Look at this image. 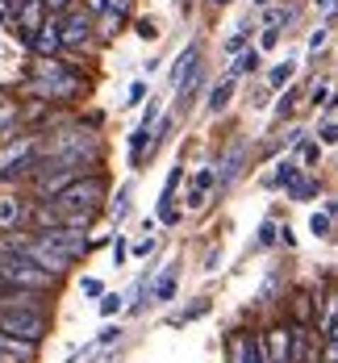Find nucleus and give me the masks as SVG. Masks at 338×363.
Segmentation results:
<instances>
[{"mask_svg":"<svg viewBox=\"0 0 338 363\" xmlns=\"http://www.w3.org/2000/svg\"><path fill=\"white\" fill-rule=\"evenodd\" d=\"M88 92V75L72 63V55H59V59H34L30 75L21 84V96L26 101H46V105H75L79 96Z\"/></svg>","mask_w":338,"mask_h":363,"instance_id":"nucleus-1","label":"nucleus"},{"mask_svg":"<svg viewBox=\"0 0 338 363\" xmlns=\"http://www.w3.org/2000/svg\"><path fill=\"white\" fill-rule=\"evenodd\" d=\"M46 155V134L42 130H21L13 143L0 146V188L30 184L38 176V163Z\"/></svg>","mask_w":338,"mask_h":363,"instance_id":"nucleus-2","label":"nucleus"},{"mask_svg":"<svg viewBox=\"0 0 338 363\" xmlns=\"http://www.w3.org/2000/svg\"><path fill=\"white\" fill-rule=\"evenodd\" d=\"M105 192H109L105 172H92V176H79V180L67 184V188L55 196V205H59L63 213H88V218H101V209H105Z\"/></svg>","mask_w":338,"mask_h":363,"instance_id":"nucleus-3","label":"nucleus"},{"mask_svg":"<svg viewBox=\"0 0 338 363\" xmlns=\"http://www.w3.org/2000/svg\"><path fill=\"white\" fill-rule=\"evenodd\" d=\"M46 17H50L46 0H4V4H0V26L17 38L26 50H30L34 34L46 26Z\"/></svg>","mask_w":338,"mask_h":363,"instance_id":"nucleus-4","label":"nucleus"},{"mask_svg":"<svg viewBox=\"0 0 338 363\" xmlns=\"http://www.w3.org/2000/svg\"><path fill=\"white\" fill-rule=\"evenodd\" d=\"M0 330L17 334V338H30L42 347V338L50 334V313L46 309H17V313H0Z\"/></svg>","mask_w":338,"mask_h":363,"instance_id":"nucleus-5","label":"nucleus"},{"mask_svg":"<svg viewBox=\"0 0 338 363\" xmlns=\"http://www.w3.org/2000/svg\"><path fill=\"white\" fill-rule=\"evenodd\" d=\"M34 205L17 192H0V234H17V230H34Z\"/></svg>","mask_w":338,"mask_h":363,"instance_id":"nucleus-6","label":"nucleus"},{"mask_svg":"<svg viewBox=\"0 0 338 363\" xmlns=\"http://www.w3.org/2000/svg\"><path fill=\"white\" fill-rule=\"evenodd\" d=\"M63 42H67V50H88L96 42V17L84 4L63 17Z\"/></svg>","mask_w":338,"mask_h":363,"instance_id":"nucleus-7","label":"nucleus"},{"mask_svg":"<svg viewBox=\"0 0 338 363\" xmlns=\"http://www.w3.org/2000/svg\"><path fill=\"white\" fill-rule=\"evenodd\" d=\"M30 55L34 59H59V55H67V42H63V17H46V26L34 34L30 42Z\"/></svg>","mask_w":338,"mask_h":363,"instance_id":"nucleus-8","label":"nucleus"},{"mask_svg":"<svg viewBox=\"0 0 338 363\" xmlns=\"http://www.w3.org/2000/svg\"><path fill=\"white\" fill-rule=\"evenodd\" d=\"M21 109H26V101H21V92L13 96L9 88H0V146L13 143L21 130H26V117H21Z\"/></svg>","mask_w":338,"mask_h":363,"instance_id":"nucleus-9","label":"nucleus"},{"mask_svg":"<svg viewBox=\"0 0 338 363\" xmlns=\"http://www.w3.org/2000/svg\"><path fill=\"white\" fill-rule=\"evenodd\" d=\"M263 334V351H267V363H288L293 359V322H276V326L259 330Z\"/></svg>","mask_w":338,"mask_h":363,"instance_id":"nucleus-10","label":"nucleus"},{"mask_svg":"<svg viewBox=\"0 0 338 363\" xmlns=\"http://www.w3.org/2000/svg\"><path fill=\"white\" fill-rule=\"evenodd\" d=\"M288 322L293 326H317V289H297L288 296Z\"/></svg>","mask_w":338,"mask_h":363,"instance_id":"nucleus-11","label":"nucleus"},{"mask_svg":"<svg viewBox=\"0 0 338 363\" xmlns=\"http://www.w3.org/2000/svg\"><path fill=\"white\" fill-rule=\"evenodd\" d=\"M334 326H338V289H322L317 284V326L313 330L326 338Z\"/></svg>","mask_w":338,"mask_h":363,"instance_id":"nucleus-12","label":"nucleus"},{"mask_svg":"<svg viewBox=\"0 0 338 363\" xmlns=\"http://www.w3.org/2000/svg\"><path fill=\"white\" fill-rule=\"evenodd\" d=\"M130 13H134V0H125V4L113 9V13H101V17H96V42H113L117 30L130 21Z\"/></svg>","mask_w":338,"mask_h":363,"instance_id":"nucleus-13","label":"nucleus"},{"mask_svg":"<svg viewBox=\"0 0 338 363\" xmlns=\"http://www.w3.org/2000/svg\"><path fill=\"white\" fill-rule=\"evenodd\" d=\"M0 351H4V355H13L17 363H34L38 359V342L17 338V334H9V330H0Z\"/></svg>","mask_w":338,"mask_h":363,"instance_id":"nucleus-14","label":"nucleus"},{"mask_svg":"<svg viewBox=\"0 0 338 363\" xmlns=\"http://www.w3.org/2000/svg\"><path fill=\"white\" fill-rule=\"evenodd\" d=\"M147 155H154V130L138 125V130L130 134V167H142Z\"/></svg>","mask_w":338,"mask_h":363,"instance_id":"nucleus-15","label":"nucleus"},{"mask_svg":"<svg viewBox=\"0 0 338 363\" xmlns=\"http://www.w3.org/2000/svg\"><path fill=\"white\" fill-rule=\"evenodd\" d=\"M234 88H238V75L225 72L213 88H209V113H225L230 109V101H234Z\"/></svg>","mask_w":338,"mask_h":363,"instance_id":"nucleus-16","label":"nucleus"},{"mask_svg":"<svg viewBox=\"0 0 338 363\" xmlns=\"http://www.w3.org/2000/svg\"><path fill=\"white\" fill-rule=\"evenodd\" d=\"M242 163H247V150H242V146H230V155L222 159V172H218V192H225L230 184L238 180Z\"/></svg>","mask_w":338,"mask_h":363,"instance_id":"nucleus-17","label":"nucleus"},{"mask_svg":"<svg viewBox=\"0 0 338 363\" xmlns=\"http://www.w3.org/2000/svg\"><path fill=\"white\" fill-rule=\"evenodd\" d=\"M196 67H201V46H196V42H188L184 50H180V59H176V67H171V84H184Z\"/></svg>","mask_w":338,"mask_h":363,"instance_id":"nucleus-18","label":"nucleus"},{"mask_svg":"<svg viewBox=\"0 0 338 363\" xmlns=\"http://www.w3.org/2000/svg\"><path fill=\"white\" fill-rule=\"evenodd\" d=\"M297 180H300V163L297 159H280L276 172L267 176V188H293Z\"/></svg>","mask_w":338,"mask_h":363,"instance_id":"nucleus-19","label":"nucleus"},{"mask_svg":"<svg viewBox=\"0 0 338 363\" xmlns=\"http://www.w3.org/2000/svg\"><path fill=\"white\" fill-rule=\"evenodd\" d=\"M259 67H263V50H259V46H247L242 55H234V67H230V75H238V79H242V75H255Z\"/></svg>","mask_w":338,"mask_h":363,"instance_id":"nucleus-20","label":"nucleus"},{"mask_svg":"<svg viewBox=\"0 0 338 363\" xmlns=\"http://www.w3.org/2000/svg\"><path fill=\"white\" fill-rule=\"evenodd\" d=\"M293 75H297V63H293V59H284V63H276V67L267 72V88H276V92H280V88H288V84H293Z\"/></svg>","mask_w":338,"mask_h":363,"instance_id":"nucleus-21","label":"nucleus"},{"mask_svg":"<svg viewBox=\"0 0 338 363\" xmlns=\"http://www.w3.org/2000/svg\"><path fill=\"white\" fill-rule=\"evenodd\" d=\"M293 17H297V9H293V4H280V9H267V13H263V30H284V26H288Z\"/></svg>","mask_w":338,"mask_h":363,"instance_id":"nucleus-22","label":"nucleus"},{"mask_svg":"<svg viewBox=\"0 0 338 363\" xmlns=\"http://www.w3.org/2000/svg\"><path fill=\"white\" fill-rule=\"evenodd\" d=\"M247 46H251V21H242L234 34L225 38V55H242Z\"/></svg>","mask_w":338,"mask_h":363,"instance_id":"nucleus-23","label":"nucleus"},{"mask_svg":"<svg viewBox=\"0 0 338 363\" xmlns=\"http://www.w3.org/2000/svg\"><path fill=\"white\" fill-rule=\"evenodd\" d=\"M171 296H176V272H163L150 284V301H171Z\"/></svg>","mask_w":338,"mask_h":363,"instance_id":"nucleus-24","label":"nucleus"},{"mask_svg":"<svg viewBox=\"0 0 338 363\" xmlns=\"http://www.w3.org/2000/svg\"><path fill=\"white\" fill-rule=\"evenodd\" d=\"M209 313V296H196V305H188L184 313H176L171 318V326H184V322H196V318H205Z\"/></svg>","mask_w":338,"mask_h":363,"instance_id":"nucleus-25","label":"nucleus"},{"mask_svg":"<svg viewBox=\"0 0 338 363\" xmlns=\"http://www.w3.org/2000/svg\"><path fill=\"white\" fill-rule=\"evenodd\" d=\"M130 192H134L130 184H121V188H117V201L109 205V218H113V221H121L125 213H130Z\"/></svg>","mask_w":338,"mask_h":363,"instance_id":"nucleus-26","label":"nucleus"},{"mask_svg":"<svg viewBox=\"0 0 338 363\" xmlns=\"http://www.w3.org/2000/svg\"><path fill=\"white\" fill-rule=\"evenodd\" d=\"M317 188H322L317 180H309V176H300V180L293 184V188H288V196H293V201H309V196H317Z\"/></svg>","mask_w":338,"mask_h":363,"instance_id":"nucleus-27","label":"nucleus"},{"mask_svg":"<svg viewBox=\"0 0 338 363\" xmlns=\"http://www.w3.org/2000/svg\"><path fill=\"white\" fill-rule=\"evenodd\" d=\"M159 221H163V225H176V221H180V205H176V196H159Z\"/></svg>","mask_w":338,"mask_h":363,"instance_id":"nucleus-28","label":"nucleus"},{"mask_svg":"<svg viewBox=\"0 0 338 363\" xmlns=\"http://www.w3.org/2000/svg\"><path fill=\"white\" fill-rule=\"evenodd\" d=\"M271 242H280V225H276V221H263V225H259V238H255V251H267Z\"/></svg>","mask_w":338,"mask_h":363,"instance_id":"nucleus-29","label":"nucleus"},{"mask_svg":"<svg viewBox=\"0 0 338 363\" xmlns=\"http://www.w3.org/2000/svg\"><path fill=\"white\" fill-rule=\"evenodd\" d=\"M121 309H125V296L121 292H105L101 296V318H117Z\"/></svg>","mask_w":338,"mask_h":363,"instance_id":"nucleus-30","label":"nucleus"},{"mask_svg":"<svg viewBox=\"0 0 338 363\" xmlns=\"http://www.w3.org/2000/svg\"><path fill=\"white\" fill-rule=\"evenodd\" d=\"M192 188H205V192H218V172H213V167H196V176H192Z\"/></svg>","mask_w":338,"mask_h":363,"instance_id":"nucleus-31","label":"nucleus"},{"mask_svg":"<svg viewBox=\"0 0 338 363\" xmlns=\"http://www.w3.org/2000/svg\"><path fill=\"white\" fill-rule=\"evenodd\" d=\"M297 101H300V88H284V96H280V105H276V117L284 121L288 113L297 109Z\"/></svg>","mask_w":338,"mask_h":363,"instance_id":"nucleus-32","label":"nucleus"},{"mask_svg":"<svg viewBox=\"0 0 338 363\" xmlns=\"http://www.w3.org/2000/svg\"><path fill=\"white\" fill-rule=\"evenodd\" d=\"M109 259H113V267H121L125 259H130V242H125V234H117L109 242Z\"/></svg>","mask_w":338,"mask_h":363,"instance_id":"nucleus-33","label":"nucleus"},{"mask_svg":"<svg viewBox=\"0 0 338 363\" xmlns=\"http://www.w3.org/2000/svg\"><path fill=\"white\" fill-rule=\"evenodd\" d=\"M326 42H330V26H322V30H313V34H309V55L317 59V55L326 50Z\"/></svg>","mask_w":338,"mask_h":363,"instance_id":"nucleus-34","label":"nucleus"},{"mask_svg":"<svg viewBox=\"0 0 338 363\" xmlns=\"http://www.w3.org/2000/svg\"><path fill=\"white\" fill-rule=\"evenodd\" d=\"M125 0H84V9L92 13V17H101V13H113V9H121Z\"/></svg>","mask_w":338,"mask_h":363,"instance_id":"nucleus-35","label":"nucleus"},{"mask_svg":"<svg viewBox=\"0 0 338 363\" xmlns=\"http://www.w3.org/2000/svg\"><path fill=\"white\" fill-rule=\"evenodd\" d=\"M317 159H322V143H300V163L305 167H317Z\"/></svg>","mask_w":338,"mask_h":363,"instance_id":"nucleus-36","label":"nucleus"},{"mask_svg":"<svg viewBox=\"0 0 338 363\" xmlns=\"http://www.w3.org/2000/svg\"><path fill=\"white\" fill-rule=\"evenodd\" d=\"M205 201H209V192H205V188H192V192L184 196V209L196 213V209H205Z\"/></svg>","mask_w":338,"mask_h":363,"instance_id":"nucleus-37","label":"nucleus"},{"mask_svg":"<svg viewBox=\"0 0 338 363\" xmlns=\"http://www.w3.org/2000/svg\"><path fill=\"white\" fill-rule=\"evenodd\" d=\"M134 34L142 38V42H154V38H159V26L147 21V17H138V21H134Z\"/></svg>","mask_w":338,"mask_h":363,"instance_id":"nucleus-38","label":"nucleus"},{"mask_svg":"<svg viewBox=\"0 0 338 363\" xmlns=\"http://www.w3.org/2000/svg\"><path fill=\"white\" fill-rule=\"evenodd\" d=\"M317 143H322V146H338V121H322Z\"/></svg>","mask_w":338,"mask_h":363,"instance_id":"nucleus-39","label":"nucleus"},{"mask_svg":"<svg viewBox=\"0 0 338 363\" xmlns=\"http://www.w3.org/2000/svg\"><path fill=\"white\" fill-rule=\"evenodd\" d=\"M79 4H84V0H46V9H50L55 17H67L72 9H79Z\"/></svg>","mask_w":338,"mask_h":363,"instance_id":"nucleus-40","label":"nucleus"},{"mask_svg":"<svg viewBox=\"0 0 338 363\" xmlns=\"http://www.w3.org/2000/svg\"><path fill=\"white\" fill-rule=\"evenodd\" d=\"M309 230H313L317 238H326V234H330V213H313V218H309Z\"/></svg>","mask_w":338,"mask_h":363,"instance_id":"nucleus-41","label":"nucleus"},{"mask_svg":"<svg viewBox=\"0 0 338 363\" xmlns=\"http://www.w3.org/2000/svg\"><path fill=\"white\" fill-rule=\"evenodd\" d=\"M180 180H184V167H171V172H167V184H163V196H176Z\"/></svg>","mask_w":338,"mask_h":363,"instance_id":"nucleus-42","label":"nucleus"},{"mask_svg":"<svg viewBox=\"0 0 338 363\" xmlns=\"http://www.w3.org/2000/svg\"><path fill=\"white\" fill-rule=\"evenodd\" d=\"M280 38H284V30H263V34H259V50H276V46H280Z\"/></svg>","mask_w":338,"mask_h":363,"instance_id":"nucleus-43","label":"nucleus"},{"mask_svg":"<svg viewBox=\"0 0 338 363\" xmlns=\"http://www.w3.org/2000/svg\"><path fill=\"white\" fill-rule=\"evenodd\" d=\"M326 101H330V88H326V84H313V88H309V105H322V109H326Z\"/></svg>","mask_w":338,"mask_h":363,"instance_id":"nucleus-44","label":"nucleus"},{"mask_svg":"<svg viewBox=\"0 0 338 363\" xmlns=\"http://www.w3.org/2000/svg\"><path fill=\"white\" fill-rule=\"evenodd\" d=\"M79 292H84V296H105V284L88 276V280H79Z\"/></svg>","mask_w":338,"mask_h":363,"instance_id":"nucleus-45","label":"nucleus"},{"mask_svg":"<svg viewBox=\"0 0 338 363\" xmlns=\"http://www.w3.org/2000/svg\"><path fill=\"white\" fill-rule=\"evenodd\" d=\"M322 363H338V338H326L322 342Z\"/></svg>","mask_w":338,"mask_h":363,"instance_id":"nucleus-46","label":"nucleus"},{"mask_svg":"<svg viewBox=\"0 0 338 363\" xmlns=\"http://www.w3.org/2000/svg\"><path fill=\"white\" fill-rule=\"evenodd\" d=\"M142 101H147V84L138 79V84H130V101L125 105H142Z\"/></svg>","mask_w":338,"mask_h":363,"instance_id":"nucleus-47","label":"nucleus"},{"mask_svg":"<svg viewBox=\"0 0 338 363\" xmlns=\"http://www.w3.org/2000/svg\"><path fill=\"white\" fill-rule=\"evenodd\" d=\"M150 251H154V238H138V242H134V255H138V259H147Z\"/></svg>","mask_w":338,"mask_h":363,"instance_id":"nucleus-48","label":"nucleus"},{"mask_svg":"<svg viewBox=\"0 0 338 363\" xmlns=\"http://www.w3.org/2000/svg\"><path fill=\"white\" fill-rule=\"evenodd\" d=\"M113 338H121V326H105V330H101V338H96V342H101V347H109Z\"/></svg>","mask_w":338,"mask_h":363,"instance_id":"nucleus-49","label":"nucleus"},{"mask_svg":"<svg viewBox=\"0 0 338 363\" xmlns=\"http://www.w3.org/2000/svg\"><path fill=\"white\" fill-rule=\"evenodd\" d=\"M280 247H288V251H293V247H297V234H293V230H288V225H280Z\"/></svg>","mask_w":338,"mask_h":363,"instance_id":"nucleus-50","label":"nucleus"},{"mask_svg":"<svg viewBox=\"0 0 338 363\" xmlns=\"http://www.w3.org/2000/svg\"><path fill=\"white\" fill-rule=\"evenodd\" d=\"M313 4H317V13H326V17L338 13V0H313Z\"/></svg>","mask_w":338,"mask_h":363,"instance_id":"nucleus-51","label":"nucleus"},{"mask_svg":"<svg viewBox=\"0 0 338 363\" xmlns=\"http://www.w3.org/2000/svg\"><path fill=\"white\" fill-rule=\"evenodd\" d=\"M305 143V130H288V146H300Z\"/></svg>","mask_w":338,"mask_h":363,"instance_id":"nucleus-52","label":"nucleus"},{"mask_svg":"<svg viewBox=\"0 0 338 363\" xmlns=\"http://www.w3.org/2000/svg\"><path fill=\"white\" fill-rule=\"evenodd\" d=\"M209 4H218V9H225V4H230V0H209Z\"/></svg>","mask_w":338,"mask_h":363,"instance_id":"nucleus-53","label":"nucleus"},{"mask_svg":"<svg viewBox=\"0 0 338 363\" xmlns=\"http://www.w3.org/2000/svg\"><path fill=\"white\" fill-rule=\"evenodd\" d=\"M330 213H334V218H338V201H330Z\"/></svg>","mask_w":338,"mask_h":363,"instance_id":"nucleus-54","label":"nucleus"},{"mask_svg":"<svg viewBox=\"0 0 338 363\" xmlns=\"http://www.w3.org/2000/svg\"><path fill=\"white\" fill-rule=\"evenodd\" d=\"M0 4H4V0H0Z\"/></svg>","mask_w":338,"mask_h":363,"instance_id":"nucleus-55","label":"nucleus"}]
</instances>
